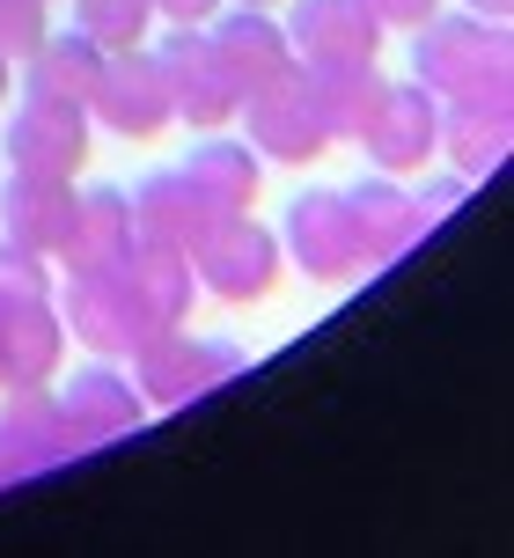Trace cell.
<instances>
[{
	"instance_id": "cell-1",
	"label": "cell",
	"mask_w": 514,
	"mask_h": 558,
	"mask_svg": "<svg viewBox=\"0 0 514 558\" xmlns=\"http://www.w3.org/2000/svg\"><path fill=\"white\" fill-rule=\"evenodd\" d=\"M412 82L433 96H492L514 88V37L486 15H433L412 29Z\"/></svg>"
},
{
	"instance_id": "cell-2",
	"label": "cell",
	"mask_w": 514,
	"mask_h": 558,
	"mask_svg": "<svg viewBox=\"0 0 514 558\" xmlns=\"http://www.w3.org/2000/svg\"><path fill=\"white\" fill-rule=\"evenodd\" d=\"M59 316H66V338L88 345V353H133L155 338L140 294H133V272L125 265H59Z\"/></svg>"
},
{
	"instance_id": "cell-3",
	"label": "cell",
	"mask_w": 514,
	"mask_h": 558,
	"mask_svg": "<svg viewBox=\"0 0 514 558\" xmlns=\"http://www.w3.org/2000/svg\"><path fill=\"white\" fill-rule=\"evenodd\" d=\"M192 272H199V287L213 302L250 308L280 287L286 251H280V235L265 221H250V214H213V228L192 243Z\"/></svg>"
},
{
	"instance_id": "cell-4",
	"label": "cell",
	"mask_w": 514,
	"mask_h": 558,
	"mask_svg": "<svg viewBox=\"0 0 514 558\" xmlns=\"http://www.w3.org/2000/svg\"><path fill=\"white\" fill-rule=\"evenodd\" d=\"M280 251L294 257L309 279H323V287H345V279L375 272V265H368V243H360V221H353V198H345V192H323V184L294 192L286 228H280Z\"/></svg>"
},
{
	"instance_id": "cell-5",
	"label": "cell",
	"mask_w": 514,
	"mask_h": 558,
	"mask_svg": "<svg viewBox=\"0 0 514 558\" xmlns=\"http://www.w3.org/2000/svg\"><path fill=\"white\" fill-rule=\"evenodd\" d=\"M235 375H243V353L221 345V338H184V324L133 345V383H140L147 412L155 404H199V397H213Z\"/></svg>"
},
{
	"instance_id": "cell-6",
	"label": "cell",
	"mask_w": 514,
	"mask_h": 558,
	"mask_svg": "<svg viewBox=\"0 0 514 558\" xmlns=\"http://www.w3.org/2000/svg\"><path fill=\"white\" fill-rule=\"evenodd\" d=\"M235 118H250V147L265 162H286V169H309L331 155V133H323V118H316V96H309V66L294 59L272 88H257L235 104Z\"/></svg>"
},
{
	"instance_id": "cell-7",
	"label": "cell",
	"mask_w": 514,
	"mask_h": 558,
	"mask_svg": "<svg viewBox=\"0 0 514 558\" xmlns=\"http://www.w3.org/2000/svg\"><path fill=\"white\" fill-rule=\"evenodd\" d=\"M353 147L375 169H390V177L427 169L433 147H441V96L419 88V82H382V96H375V111H368V125H360Z\"/></svg>"
},
{
	"instance_id": "cell-8",
	"label": "cell",
	"mask_w": 514,
	"mask_h": 558,
	"mask_svg": "<svg viewBox=\"0 0 514 558\" xmlns=\"http://www.w3.org/2000/svg\"><path fill=\"white\" fill-rule=\"evenodd\" d=\"M147 45H155V66L170 82L176 118L199 125V133H221L235 118V88L213 59V45H206V23H170V37H147Z\"/></svg>"
},
{
	"instance_id": "cell-9",
	"label": "cell",
	"mask_w": 514,
	"mask_h": 558,
	"mask_svg": "<svg viewBox=\"0 0 514 558\" xmlns=\"http://www.w3.org/2000/svg\"><path fill=\"white\" fill-rule=\"evenodd\" d=\"M88 118L118 140H155L176 125V104H170V82H162V66H155V45H133V52H111L103 59V88H96V104Z\"/></svg>"
},
{
	"instance_id": "cell-10",
	"label": "cell",
	"mask_w": 514,
	"mask_h": 558,
	"mask_svg": "<svg viewBox=\"0 0 514 558\" xmlns=\"http://www.w3.org/2000/svg\"><path fill=\"white\" fill-rule=\"evenodd\" d=\"M74 456V434L59 418V397L45 383L29 390H0V493L23 485V477H45Z\"/></svg>"
},
{
	"instance_id": "cell-11",
	"label": "cell",
	"mask_w": 514,
	"mask_h": 558,
	"mask_svg": "<svg viewBox=\"0 0 514 558\" xmlns=\"http://www.w3.org/2000/svg\"><path fill=\"white\" fill-rule=\"evenodd\" d=\"M74 214H82L74 177L8 169V184H0V228H8V243H23V251H37V257H66V243H74Z\"/></svg>"
},
{
	"instance_id": "cell-12",
	"label": "cell",
	"mask_w": 514,
	"mask_h": 558,
	"mask_svg": "<svg viewBox=\"0 0 514 558\" xmlns=\"http://www.w3.org/2000/svg\"><path fill=\"white\" fill-rule=\"evenodd\" d=\"M66 361V316L52 294H0V390L52 383Z\"/></svg>"
},
{
	"instance_id": "cell-13",
	"label": "cell",
	"mask_w": 514,
	"mask_h": 558,
	"mask_svg": "<svg viewBox=\"0 0 514 558\" xmlns=\"http://www.w3.org/2000/svg\"><path fill=\"white\" fill-rule=\"evenodd\" d=\"M206 45L221 59L235 104L257 96V88H272L286 66H294V45H286V29L272 23V8H221V15L206 23Z\"/></svg>"
},
{
	"instance_id": "cell-14",
	"label": "cell",
	"mask_w": 514,
	"mask_h": 558,
	"mask_svg": "<svg viewBox=\"0 0 514 558\" xmlns=\"http://www.w3.org/2000/svg\"><path fill=\"white\" fill-rule=\"evenodd\" d=\"M59 418H66V434H74V456H88V448L125 441V434L147 418V397H140L133 375H118V367L96 361L59 390Z\"/></svg>"
},
{
	"instance_id": "cell-15",
	"label": "cell",
	"mask_w": 514,
	"mask_h": 558,
	"mask_svg": "<svg viewBox=\"0 0 514 558\" xmlns=\"http://www.w3.org/2000/svg\"><path fill=\"white\" fill-rule=\"evenodd\" d=\"M514 147V88H492V96H441V147L456 177H492Z\"/></svg>"
},
{
	"instance_id": "cell-16",
	"label": "cell",
	"mask_w": 514,
	"mask_h": 558,
	"mask_svg": "<svg viewBox=\"0 0 514 558\" xmlns=\"http://www.w3.org/2000/svg\"><path fill=\"white\" fill-rule=\"evenodd\" d=\"M286 45L302 66H339V59H375L390 29L360 0H286Z\"/></svg>"
},
{
	"instance_id": "cell-17",
	"label": "cell",
	"mask_w": 514,
	"mask_h": 558,
	"mask_svg": "<svg viewBox=\"0 0 514 558\" xmlns=\"http://www.w3.org/2000/svg\"><path fill=\"white\" fill-rule=\"evenodd\" d=\"M0 147H8V169L82 177V162H88V111L23 96V104H15V118H8V133H0Z\"/></svg>"
},
{
	"instance_id": "cell-18",
	"label": "cell",
	"mask_w": 514,
	"mask_h": 558,
	"mask_svg": "<svg viewBox=\"0 0 514 558\" xmlns=\"http://www.w3.org/2000/svg\"><path fill=\"white\" fill-rule=\"evenodd\" d=\"M353 221H360V243H368V265H397L419 235H427V214H419V198L404 192L390 169H375L353 184Z\"/></svg>"
},
{
	"instance_id": "cell-19",
	"label": "cell",
	"mask_w": 514,
	"mask_h": 558,
	"mask_svg": "<svg viewBox=\"0 0 514 558\" xmlns=\"http://www.w3.org/2000/svg\"><path fill=\"white\" fill-rule=\"evenodd\" d=\"M206 228H213V206L192 192L184 169H155L140 192H133V235L140 243H162V251L192 257V243H199Z\"/></svg>"
},
{
	"instance_id": "cell-20",
	"label": "cell",
	"mask_w": 514,
	"mask_h": 558,
	"mask_svg": "<svg viewBox=\"0 0 514 558\" xmlns=\"http://www.w3.org/2000/svg\"><path fill=\"white\" fill-rule=\"evenodd\" d=\"M103 59H111V52H103V45H88L82 29H66V37H45V45L23 59V96L88 111V104H96V88H103Z\"/></svg>"
},
{
	"instance_id": "cell-21",
	"label": "cell",
	"mask_w": 514,
	"mask_h": 558,
	"mask_svg": "<svg viewBox=\"0 0 514 558\" xmlns=\"http://www.w3.org/2000/svg\"><path fill=\"white\" fill-rule=\"evenodd\" d=\"M192 192L213 206V214H250L257 192H265V155H257L250 140H229V133H206V147H192Z\"/></svg>"
},
{
	"instance_id": "cell-22",
	"label": "cell",
	"mask_w": 514,
	"mask_h": 558,
	"mask_svg": "<svg viewBox=\"0 0 514 558\" xmlns=\"http://www.w3.org/2000/svg\"><path fill=\"white\" fill-rule=\"evenodd\" d=\"M125 272H133V294H140V308H147V324H155V331H176V324H192V302H199V272H192V257H184V251H162V243H133Z\"/></svg>"
},
{
	"instance_id": "cell-23",
	"label": "cell",
	"mask_w": 514,
	"mask_h": 558,
	"mask_svg": "<svg viewBox=\"0 0 514 558\" xmlns=\"http://www.w3.org/2000/svg\"><path fill=\"white\" fill-rule=\"evenodd\" d=\"M309 96H316V118H323L331 147H339V140H360V125H368V111H375V96H382V66H375V59L309 66Z\"/></svg>"
},
{
	"instance_id": "cell-24",
	"label": "cell",
	"mask_w": 514,
	"mask_h": 558,
	"mask_svg": "<svg viewBox=\"0 0 514 558\" xmlns=\"http://www.w3.org/2000/svg\"><path fill=\"white\" fill-rule=\"evenodd\" d=\"M133 192H118V184H96L82 192V214H74V243L59 265H125L133 257Z\"/></svg>"
},
{
	"instance_id": "cell-25",
	"label": "cell",
	"mask_w": 514,
	"mask_h": 558,
	"mask_svg": "<svg viewBox=\"0 0 514 558\" xmlns=\"http://www.w3.org/2000/svg\"><path fill=\"white\" fill-rule=\"evenodd\" d=\"M74 29L103 52H133L155 37V0H74Z\"/></svg>"
},
{
	"instance_id": "cell-26",
	"label": "cell",
	"mask_w": 514,
	"mask_h": 558,
	"mask_svg": "<svg viewBox=\"0 0 514 558\" xmlns=\"http://www.w3.org/2000/svg\"><path fill=\"white\" fill-rule=\"evenodd\" d=\"M52 37V0H0V52L29 59Z\"/></svg>"
},
{
	"instance_id": "cell-27",
	"label": "cell",
	"mask_w": 514,
	"mask_h": 558,
	"mask_svg": "<svg viewBox=\"0 0 514 558\" xmlns=\"http://www.w3.org/2000/svg\"><path fill=\"white\" fill-rule=\"evenodd\" d=\"M0 294H52V257H37L0 235Z\"/></svg>"
},
{
	"instance_id": "cell-28",
	"label": "cell",
	"mask_w": 514,
	"mask_h": 558,
	"mask_svg": "<svg viewBox=\"0 0 514 558\" xmlns=\"http://www.w3.org/2000/svg\"><path fill=\"white\" fill-rule=\"evenodd\" d=\"M360 8H368L382 29H404V37H412L419 23H433V15H441V0H360Z\"/></svg>"
},
{
	"instance_id": "cell-29",
	"label": "cell",
	"mask_w": 514,
	"mask_h": 558,
	"mask_svg": "<svg viewBox=\"0 0 514 558\" xmlns=\"http://www.w3.org/2000/svg\"><path fill=\"white\" fill-rule=\"evenodd\" d=\"M463 192H470V177H433L427 192H412V198H419V214H427V228H433L441 214H456V206H463Z\"/></svg>"
},
{
	"instance_id": "cell-30",
	"label": "cell",
	"mask_w": 514,
	"mask_h": 558,
	"mask_svg": "<svg viewBox=\"0 0 514 558\" xmlns=\"http://www.w3.org/2000/svg\"><path fill=\"white\" fill-rule=\"evenodd\" d=\"M221 0H155V23H213Z\"/></svg>"
},
{
	"instance_id": "cell-31",
	"label": "cell",
	"mask_w": 514,
	"mask_h": 558,
	"mask_svg": "<svg viewBox=\"0 0 514 558\" xmlns=\"http://www.w3.org/2000/svg\"><path fill=\"white\" fill-rule=\"evenodd\" d=\"M463 8H470V15H486V23H507V15H514V0H463Z\"/></svg>"
},
{
	"instance_id": "cell-32",
	"label": "cell",
	"mask_w": 514,
	"mask_h": 558,
	"mask_svg": "<svg viewBox=\"0 0 514 558\" xmlns=\"http://www.w3.org/2000/svg\"><path fill=\"white\" fill-rule=\"evenodd\" d=\"M8 88H15V59L0 52V104H8Z\"/></svg>"
},
{
	"instance_id": "cell-33",
	"label": "cell",
	"mask_w": 514,
	"mask_h": 558,
	"mask_svg": "<svg viewBox=\"0 0 514 558\" xmlns=\"http://www.w3.org/2000/svg\"><path fill=\"white\" fill-rule=\"evenodd\" d=\"M235 8H280V0H235Z\"/></svg>"
}]
</instances>
